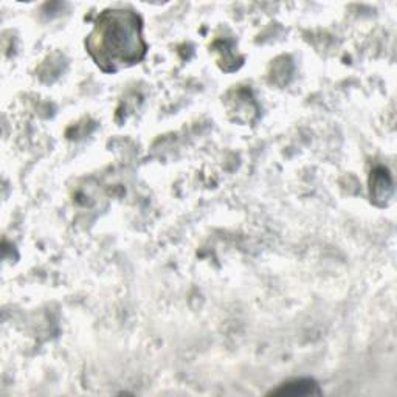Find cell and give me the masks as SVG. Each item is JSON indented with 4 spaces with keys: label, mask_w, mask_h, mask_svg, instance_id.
Returning a JSON list of instances; mask_svg holds the SVG:
<instances>
[{
    "label": "cell",
    "mask_w": 397,
    "mask_h": 397,
    "mask_svg": "<svg viewBox=\"0 0 397 397\" xmlns=\"http://www.w3.org/2000/svg\"><path fill=\"white\" fill-rule=\"evenodd\" d=\"M142 19L130 10H106L87 36L86 47L102 72L115 73L140 62L148 46L143 39Z\"/></svg>",
    "instance_id": "cell-1"
},
{
    "label": "cell",
    "mask_w": 397,
    "mask_h": 397,
    "mask_svg": "<svg viewBox=\"0 0 397 397\" xmlns=\"http://www.w3.org/2000/svg\"><path fill=\"white\" fill-rule=\"evenodd\" d=\"M270 394H281V396H315L321 394V389L318 388L317 382L311 379H300L283 384L276 389H271Z\"/></svg>",
    "instance_id": "cell-2"
},
{
    "label": "cell",
    "mask_w": 397,
    "mask_h": 397,
    "mask_svg": "<svg viewBox=\"0 0 397 397\" xmlns=\"http://www.w3.org/2000/svg\"><path fill=\"white\" fill-rule=\"evenodd\" d=\"M393 193V182L385 168L374 169L371 175V196L374 201H386Z\"/></svg>",
    "instance_id": "cell-3"
}]
</instances>
